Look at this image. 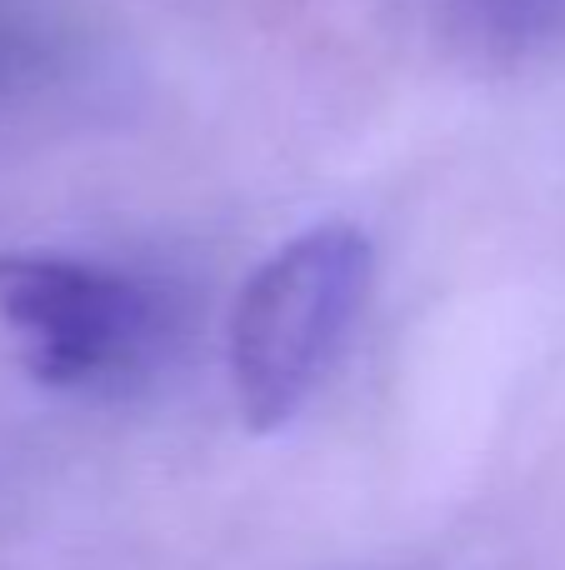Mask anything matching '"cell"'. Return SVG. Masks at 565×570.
I'll list each match as a JSON object with an SVG mask.
<instances>
[{
  "label": "cell",
  "instance_id": "1",
  "mask_svg": "<svg viewBox=\"0 0 565 570\" xmlns=\"http://www.w3.org/2000/svg\"><path fill=\"white\" fill-rule=\"evenodd\" d=\"M376 276L370 236L350 220L290 236L240 285L230 311V381L256 431H280L346 345Z\"/></svg>",
  "mask_w": 565,
  "mask_h": 570
},
{
  "label": "cell",
  "instance_id": "2",
  "mask_svg": "<svg viewBox=\"0 0 565 570\" xmlns=\"http://www.w3.org/2000/svg\"><path fill=\"white\" fill-rule=\"evenodd\" d=\"M0 311L30 375L56 391L120 381L156 335L146 285L76 256H0Z\"/></svg>",
  "mask_w": 565,
  "mask_h": 570
}]
</instances>
